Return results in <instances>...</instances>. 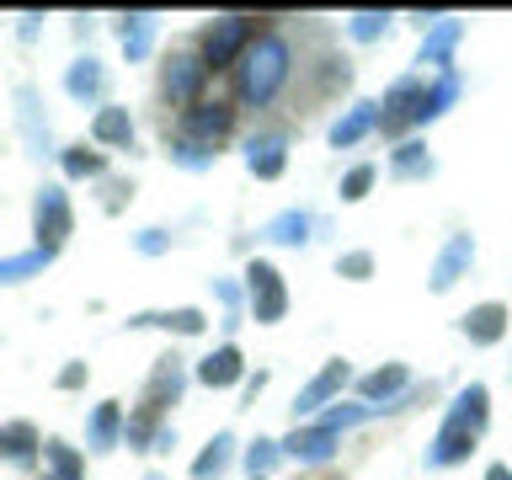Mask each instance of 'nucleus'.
Instances as JSON below:
<instances>
[{
    "instance_id": "nucleus-1",
    "label": "nucleus",
    "mask_w": 512,
    "mask_h": 480,
    "mask_svg": "<svg viewBox=\"0 0 512 480\" xmlns=\"http://www.w3.org/2000/svg\"><path fill=\"white\" fill-rule=\"evenodd\" d=\"M288 75H294V43L283 32H256V43L235 64V102L251 112L272 107L283 96Z\"/></svg>"
},
{
    "instance_id": "nucleus-2",
    "label": "nucleus",
    "mask_w": 512,
    "mask_h": 480,
    "mask_svg": "<svg viewBox=\"0 0 512 480\" xmlns=\"http://www.w3.org/2000/svg\"><path fill=\"white\" fill-rule=\"evenodd\" d=\"M256 43V22L251 16H214L203 32H198V59L208 64V75L214 70H235L240 54Z\"/></svg>"
},
{
    "instance_id": "nucleus-3",
    "label": "nucleus",
    "mask_w": 512,
    "mask_h": 480,
    "mask_svg": "<svg viewBox=\"0 0 512 480\" xmlns=\"http://www.w3.org/2000/svg\"><path fill=\"white\" fill-rule=\"evenodd\" d=\"M208 86V64L198 59V48H176V54L160 59V102L166 107H198Z\"/></svg>"
},
{
    "instance_id": "nucleus-4",
    "label": "nucleus",
    "mask_w": 512,
    "mask_h": 480,
    "mask_svg": "<svg viewBox=\"0 0 512 480\" xmlns=\"http://www.w3.org/2000/svg\"><path fill=\"white\" fill-rule=\"evenodd\" d=\"M75 230V208H70V192L59 182H43L38 198H32V235H38L43 251H59Z\"/></svg>"
},
{
    "instance_id": "nucleus-5",
    "label": "nucleus",
    "mask_w": 512,
    "mask_h": 480,
    "mask_svg": "<svg viewBox=\"0 0 512 480\" xmlns=\"http://www.w3.org/2000/svg\"><path fill=\"white\" fill-rule=\"evenodd\" d=\"M176 134H187V139L208 144V150H219V144L235 134V102H224V96H203L198 107L182 112V128H176Z\"/></svg>"
},
{
    "instance_id": "nucleus-6",
    "label": "nucleus",
    "mask_w": 512,
    "mask_h": 480,
    "mask_svg": "<svg viewBox=\"0 0 512 480\" xmlns=\"http://www.w3.org/2000/svg\"><path fill=\"white\" fill-rule=\"evenodd\" d=\"M246 294H251L256 326H278L283 310H288V288H283V278H278V267L256 256V262L246 267Z\"/></svg>"
},
{
    "instance_id": "nucleus-7",
    "label": "nucleus",
    "mask_w": 512,
    "mask_h": 480,
    "mask_svg": "<svg viewBox=\"0 0 512 480\" xmlns=\"http://www.w3.org/2000/svg\"><path fill=\"white\" fill-rule=\"evenodd\" d=\"M182 390H187V363L176 358V352H166V358H155V368H150V384H144V411H166V406H176L182 400Z\"/></svg>"
},
{
    "instance_id": "nucleus-8",
    "label": "nucleus",
    "mask_w": 512,
    "mask_h": 480,
    "mask_svg": "<svg viewBox=\"0 0 512 480\" xmlns=\"http://www.w3.org/2000/svg\"><path fill=\"white\" fill-rule=\"evenodd\" d=\"M192 379H198L203 390H230V384L246 379V358H240V347H235V342H219L214 352H203V358H198Z\"/></svg>"
},
{
    "instance_id": "nucleus-9",
    "label": "nucleus",
    "mask_w": 512,
    "mask_h": 480,
    "mask_svg": "<svg viewBox=\"0 0 512 480\" xmlns=\"http://www.w3.org/2000/svg\"><path fill=\"white\" fill-rule=\"evenodd\" d=\"M16 128H22V139H27L32 155H54V134H48L38 86H16Z\"/></svg>"
},
{
    "instance_id": "nucleus-10",
    "label": "nucleus",
    "mask_w": 512,
    "mask_h": 480,
    "mask_svg": "<svg viewBox=\"0 0 512 480\" xmlns=\"http://www.w3.org/2000/svg\"><path fill=\"white\" fill-rule=\"evenodd\" d=\"M134 112L118 107V102H102L96 107V118H91V139L102 144V150H134Z\"/></svg>"
},
{
    "instance_id": "nucleus-11",
    "label": "nucleus",
    "mask_w": 512,
    "mask_h": 480,
    "mask_svg": "<svg viewBox=\"0 0 512 480\" xmlns=\"http://www.w3.org/2000/svg\"><path fill=\"white\" fill-rule=\"evenodd\" d=\"M64 96H70V102H102L107 96V64L96 54L70 59V70H64Z\"/></svg>"
},
{
    "instance_id": "nucleus-12",
    "label": "nucleus",
    "mask_w": 512,
    "mask_h": 480,
    "mask_svg": "<svg viewBox=\"0 0 512 480\" xmlns=\"http://www.w3.org/2000/svg\"><path fill=\"white\" fill-rule=\"evenodd\" d=\"M0 459L16 464V470H32L43 459V438L32 422H0Z\"/></svg>"
},
{
    "instance_id": "nucleus-13",
    "label": "nucleus",
    "mask_w": 512,
    "mask_h": 480,
    "mask_svg": "<svg viewBox=\"0 0 512 480\" xmlns=\"http://www.w3.org/2000/svg\"><path fill=\"white\" fill-rule=\"evenodd\" d=\"M288 166V139L283 134H251L246 139V171L262 176V182H278Z\"/></svg>"
},
{
    "instance_id": "nucleus-14",
    "label": "nucleus",
    "mask_w": 512,
    "mask_h": 480,
    "mask_svg": "<svg viewBox=\"0 0 512 480\" xmlns=\"http://www.w3.org/2000/svg\"><path fill=\"white\" fill-rule=\"evenodd\" d=\"M123 406L118 400H102V406H91V416H86V448L91 454H112V448L123 443Z\"/></svg>"
},
{
    "instance_id": "nucleus-15",
    "label": "nucleus",
    "mask_w": 512,
    "mask_h": 480,
    "mask_svg": "<svg viewBox=\"0 0 512 480\" xmlns=\"http://www.w3.org/2000/svg\"><path fill=\"white\" fill-rule=\"evenodd\" d=\"M128 326H160V331H171V336H203L208 331V315L198 310V304H176V310H144L134 315Z\"/></svg>"
},
{
    "instance_id": "nucleus-16",
    "label": "nucleus",
    "mask_w": 512,
    "mask_h": 480,
    "mask_svg": "<svg viewBox=\"0 0 512 480\" xmlns=\"http://www.w3.org/2000/svg\"><path fill=\"white\" fill-rule=\"evenodd\" d=\"M54 256H59V251H43V246L0 256V288H16V283H27V278H43V267H54Z\"/></svg>"
},
{
    "instance_id": "nucleus-17",
    "label": "nucleus",
    "mask_w": 512,
    "mask_h": 480,
    "mask_svg": "<svg viewBox=\"0 0 512 480\" xmlns=\"http://www.w3.org/2000/svg\"><path fill=\"white\" fill-rule=\"evenodd\" d=\"M155 27H160V16H150V11L118 16V43H123V54H128V59H150V48H155Z\"/></svg>"
},
{
    "instance_id": "nucleus-18",
    "label": "nucleus",
    "mask_w": 512,
    "mask_h": 480,
    "mask_svg": "<svg viewBox=\"0 0 512 480\" xmlns=\"http://www.w3.org/2000/svg\"><path fill=\"white\" fill-rule=\"evenodd\" d=\"M342 384H347V363H331L326 374H315V379L294 395V416H310L315 406H326V400H331L336 390H342Z\"/></svg>"
},
{
    "instance_id": "nucleus-19",
    "label": "nucleus",
    "mask_w": 512,
    "mask_h": 480,
    "mask_svg": "<svg viewBox=\"0 0 512 480\" xmlns=\"http://www.w3.org/2000/svg\"><path fill=\"white\" fill-rule=\"evenodd\" d=\"M230 459H235V432H214V438L203 443V454L192 459V480H219L230 470Z\"/></svg>"
},
{
    "instance_id": "nucleus-20",
    "label": "nucleus",
    "mask_w": 512,
    "mask_h": 480,
    "mask_svg": "<svg viewBox=\"0 0 512 480\" xmlns=\"http://www.w3.org/2000/svg\"><path fill=\"white\" fill-rule=\"evenodd\" d=\"M59 166H64V176H75V182H96V176H107V155L86 150V144H70V150H59Z\"/></svg>"
},
{
    "instance_id": "nucleus-21",
    "label": "nucleus",
    "mask_w": 512,
    "mask_h": 480,
    "mask_svg": "<svg viewBox=\"0 0 512 480\" xmlns=\"http://www.w3.org/2000/svg\"><path fill=\"white\" fill-rule=\"evenodd\" d=\"M166 155H171V166H182V171H208L219 160V150H208V144L187 139V134H171L166 139Z\"/></svg>"
},
{
    "instance_id": "nucleus-22",
    "label": "nucleus",
    "mask_w": 512,
    "mask_h": 480,
    "mask_svg": "<svg viewBox=\"0 0 512 480\" xmlns=\"http://www.w3.org/2000/svg\"><path fill=\"white\" fill-rule=\"evenodd\" d=\"M502 326H507V310H502V304H480V310L464 315V336H470V342H480V347H491L496 336H502Z\"/></svg>"
},
{
    "instance_id": "nucleus-23",
    "label": "nucleus",
    "mask_w": 512,
    "mask_h": 480,
    "mask_svg": "<svg viewBox=\"0 0 512 480\" xmlns=\"http://www.w3.org/2000/svg\"><path fill=\"white\" fill-rule=\"evenodd\" d=\"M43 459H48V470H54V480H86V459H80L64 438H43Z\"/></svg>"
},
{
    "instance_id": "nucleus-24",
    "label": "nucleus",
    "mask_w": 512,
    "mask_h": 480,
    "mask_svg": "<svg viewBox=\"0 0 512 480\" xmlns=\"http://www.w3.org/2000/svg\"><path fill=\"white\" fill-rule=\"evenodd\" d=\"M331 427H315V432H294V438L283 443V454H294L304 464H320V459H331Z\"/></svg>"
},
{
    "instance_id": "nucleus-25",
    "label": "nucleus",
    "mask_w": 512,
    "mask_h": 480,
    "mask_svg": "<svg viewBox=\"0 0 512 480\" xmlns=\"http://www.w3.org/2000/svg\"><path fill=\"white\" fill-rule=\"evenodd\" d=\"M155 432H160L155 411H139V416H128V422H123V443L134 448V454H150V448H155Z\"/></svg>"
},
{
    "instance_id": "nucleus-26",
    "label": "nucleus",
    "mask_w": 512,
    "mask_h": 480,
    "mask_svg": "<svg viewBox=\"0 0 512 480\" xmlns=\"http://www.w3.org/2000/svg\"><path fill=\"white\" fill-rule=\"evenodd\" d=\"M304 230H310V219H304V214H278L262 235H267V240H278V246H299V240H310Z\"/></svg>"
},
{
    "instance_id": "nucleus-27",
    "label": "nucleus",
    "mask_w": 512,
    "mask_h": 480,
    "mask_svg": "<svg viewBox=\"0 0 512 480\" xmlns=\"http://www.w3.org/2000/svg\"><path fill=\"white\" fill-rule=\"evenodd\" d=\"M278 454H283V443H272V438H256L251 448H246V470H251V480H262L272 464H278Z\"/></svg>"
},
{
    "instance_id": "nucleus-28",
    "label": "nucleus",
    "mask_w": 512,
    "mask_h": 480,
    "mask_svg": "<svg viewBox=\"0 0 512 480\" xmlns=\"http://www.w3.org/2000/svg\"><path fill=\"white\" fill-rule=\"evenodd\" d=\"M368 187H374V166H352L342 176V203H363Z\"/></svg>"
},
{
    "instance_id": "nucleus-29",
    "label": "nucleus",
    "mask_w": 512,
    "mask_h": 480,
    "mask_svg": "<svg viewBox=\"0 0 512 480\" xmlns=\"http://www.w3.org/2000/svg\"><path fill=\"white\" fill-rule=\"evenodd\" d=\"M336 272L352 278V283H363L368 272H374V256H368V251H347V256H336Z\"/></svg>"
},
{
    "instance_id": "nucleus-30",
    "label": "nucleus",
    "mask_w": 512,
    "mask_h": 480,
    "mask_svg": "<svg viewBox=\"0 0 512 480\" xmlns=\"http://www.w3.org/2000/svg\"><path fill=\"white\" fill-rule=\"evenodd\" d=\"M134 251L139 256H166L171 251V230H160V224H155V230H139L134 235Z\"/></svg>"
},
{
    "instance_id": "nucleus-31",
    "label": "nucleus",
    "mask_w": 512,
    "mask_h": 480,
    "mask_svg": "<svg viewBox=\"0 0 512 480\" xmlns=\"http://www.w3.org/2000/svg\"><path fill=\"white\" fill-rule=\"evenodd\" d=\"M395 384H406V368H400V363L379 368L374 379H363V390H368V395H384V390H395Z\"/></svg>"
},
{
    "instance_id": "nucleus-32",
    "label": "nucleus",
    "mask_w": 512,
    "mask_h": 480,
    "mask_svg": "<svg viewBox=\"0 0 512 480\" xmlns=\"http://www.w3.org/2000/svg\"><path fill=\"white\" fill-rule=\"evenodd\" d=\"M86 379H91V368L75 358V363H64V368H59V379H54V384H59V390H80Z\"/></svg>"
},
{
    "instance_id": "nucleus-33",
    "label": "nucleus",
    "mask_w": 512,
    "mask_h": 480,
    "mask_svg": "<svg viewBox=\"0 0 512 480\" xmlns=\"http://www.w3.org/2000/svg\"><path fill=\"white\" fill-rule=\"evenodd\" d=\"M16 38H22V43H38V38H43V16H38V11L16 16Z\"/></svg>"
},
{
    "instance_id": "nucleus-34",
    "label": "nucleus",
    "mask_w": 512,
    "mask_h": 480,
    "mask_svg": "<svg viewBox=\"0 0 512 480\" xmlns=\"http://www.w3.org/2000/svg\"><path fill=\"white\" fill-rule=\"evenodd\" d=\"M171 448H176V427H160V432H155V448H150V454H171Z\"/></svg>"
},
{
    "instance_id": "nucleus-35",
    "label": "nucleus",
    "mask_w": 512,
    "mask_h": 480,
    "mask_svg": "<svg viewBox=\"0 0 512 480\" xmlns=\"http://www.w3.org/2000/svg\"><path fill=\"white\" fill-rule=\"evenodd\" d=\"M486 480H512V470H507V464H491V470H486Z\"/></svg>"
},
{
    "instance_id": "nucleus-36",
    "label": "nucleus",
    "mask_w": 512,
    "mask_h": 480,
    "mask_svg": "<svg viewBox=\"0 0 512 480\" xmlns=\"http://www.w3.org/2000/svg\"><path fill=\"white\" fill-rule=\"evenodd\" d=\"M144 480H166V475H160V470H150V475H144Z\"/></svg>"
},
{
    "instance_id": "nucleus-37",
    "label": "nucleus",
    "mask_w": 512,
    "mask_h": 480,
    "mask_svg": "<svg viewBox=\"0 0 512 480\" xmlns=\"http://www.w3.org/2000/svg\"><path fill=\"white\" fill-rule=\"evenodd\" d=\"M48 480H54V475H48Z\"/></svg>"
}]
</instances>
